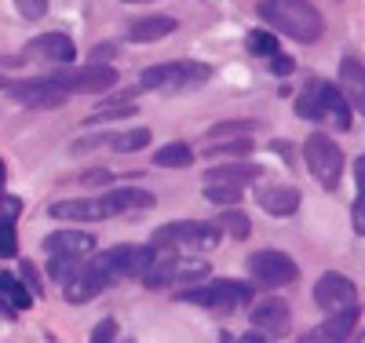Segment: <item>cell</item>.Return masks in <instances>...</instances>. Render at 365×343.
<instances>
[{
	"mask_svg": "<svg viewBox=\"0 0 365 343\" xmlns=\"http://www.w3.org/2000/svg\"><path fill=\"white\" fill-rule=\"evenodd\" d=\"M120 81V73L106 62H91L81 70H55L48 77H26V81H8V96L11 103L26 106V110H55L70 103L73 96H99L110 91Z\"/></svg>",
	"mask_w": 365,
	"mask_h": 343,
	"instance_id": "6da1fadb",
	"label": "cell"
},
{
	"mask_svg": "<svg viewBox=\"0 0 365 343\" xmlns=\"http://www.w3.org/2000/svg\"><path fill=\"white\" fill-rule=\"evenodd\" d=\"M154 194L139 190V186H117L106 190L103 198H73V201H55L48 215L63 223H99V220H113V215H125L135 208H154Z\"/></svg>",
	"mask_w": 365,
	"mask_h": 343,
	"instance_id": "7a4b0ae2",
	"label": "cell"
},
{
	"mask_svg": "<svg viewBox=\"0 0 365 343\" xmlns=\"http://www.w3.org/2000/svg\"><path fill=\"white\" fill-rule=\"evenodd\" d=\"M256 11L274 34H285L296 44H318L325 34V19L311 0H259Z\"/></svg>",
	"mask_w": 365,
	"mask_h": 343,
	"instance_id": "3957f363",
	"label": "cell"
},
{
	"mask_svg": "<svg viewBox=\"0 0 365 343\" xmlns=\"http://www.w3.org/2000/svg\"><path fill=\"white\" fill-rule=\"evenodd\" d=\"M208 263L205 260H194V256H179L175 248H158L154 263H150L139 282L146 289H168V285H190V282H205L208 277Z\"/></svg>",
	"mask_w": 365,
	"mask_h": 343,
	"instance_id": "277c9868",
	"label": "cell"
},
{
	"mask_svg": "<svg viewBox=\"0 0 365 343\" xmlns=\"http://www.w3.org/2000/svg\"><path fill=\"white\" fill-rule=\"evenodd\" d=\"M179 300L182 303H194V307H205L212 314H230V310L245 307L249 300H256V289L249 282H237V277H212V282L197 285V289H179Z\"/></svg>",
	"mask_w": 365,
	"mask_h": 343,
	"instance_id": "5b68a950",
	"label": "cell"
},
{
	"mask_svg": "<svg viewBox=\"0 0 365 343\" xmlns=\"http://www.w3.org/2000/svg\"><path fill=\"white\" fill-rule=\"evenodd\" d=\"M220 237H223V230L212 220H172L150 234V245L175 248V252H205V248H216Z\"/></svg>",
	"mask_w": 365,
	"mask_h": 343,
	"instance_id": "8992f818",
	"label": "cell"
},
{
	"mask_svg": "<svg viewBox=\"0 0 365 343\" xmlns=\"http://www.w3.org/2000/svg\"><path fill=\"white\" fill-rule=\"evenodd\" d=\"M212 81V66L197 58H175V62H158V66L143 70L139 84L150 91H165V96H175V91H190Z\"/></svg>",
	"mask_w": 365,
	"mask_h": 343,
	"instance_id": "52a82bcc",
	"label": "cell"
},
{
	"mask_svg": "<svg viewBox=\"0 0 365 343\" xmlns=\"http://www.w3.org/2000/svg\"><path fill=\"white\" fill-rule=\"evenodd\" d=\"M303 161H307L311 175L322 183V190H336L344 175V150L336 139H329L325 132H311L303 139Z\"/></svg>",
	"mask_w": 365,
	"mask_h": 343,
	"instance_id": "ba28073f",
	"label": "cell"
},
{
	"mask_svg": "<svg viewBox=\"0 0 365 343\" xmlns=\"http://www.w3.org/2000/svg\"><path fill=\"white\" fill-rule=\"evenodd\" d=\"M154 256H158V248L146 241V245H117V248H106V252H99L96 260L106 270L110 285H117V282H128V277H139L150 263H154Z\"/></svg>",
	"mask_w": 365,
	"mask_h": 343,
	"instance_id": "9c48e42d",
	"label": "cell"
},
{
	"mask_svg": "<svg viewBox=\"0 0 365 343\" xmlns=\"http://www.w3.org/2000/svg\"><path fill=\"white\" fill-rule=\"evenodd\" d=\"M63 300L66 303H73V307H84V303H91L99 292H106L110 289V277H106V270L99 267V260H77L73 263V270L63 277Z\"/></svg>",
	"mask_w": 365,
	"mask_h": 343,
	"instance_id": "30bf717a",
	"label": "cell"
},
{
	"mask_svg": "<svg viewBox=\"0 0 365 343\" xmlns=\"http://www.w3.org/2000/svg\"><path fill=\"white\" fill-rule=\"evenodd\" d=\"M245 267L252 270L256 282H259V285H267V289L292 285L296 277H299L296 260H292V256H285V252H278V248H259V252H252V256H249V263H245Z\"/></svg>",
	"mask_w": 365,
	"mask_h": 343,
	"instance_id": "8fae6325",
	"label": "cell"
},
{
	"mask_svg": "<svg viewBox=\"0 0 365 343\" xmlns=\"http://www.w3.org/2000/svg\"><path fill=\"white\" fill-rule=\"evenodd\" d=\"M358 322H361V307H358V303H347V307H340V310H329V318H325L318 329L303 332L299 339H303V343H318V339L340 343V339H347V336L358 329Z\"/></svg>",
	"mask_w": 365,
	"mask_h": 343,
	"instance_id": "7c38bea8",
	"label": "cell"
},
{
	"mask_svg": "<svg viewBox=\"0 0 365 343\" xmlns=\"http://www.w3.org/2000/svg\"><path fill=\"white\" fill-rule=\"evenodd\" d=\"M249 322H252V329H259L267 339H278V336H289V329H292V310H289V303L285 300H259L256 307H252V314H249Z\"/></svg>",
	"mask_w": 365,
	"mask_h": 343,
	"instance_id": "4fadbf2b",
	"label": "cell"
},
{
	"mask_svg": "<svg viewBox=\"0 0 365 343\" xmlns=\"http://www.w3.org/2000/svg\"><path fill=\"white\" fill-rule=\"evenodd\" d=\"M314 303L322 310H340L347 303H358V285L351 282V277L329 270V274H322L314 282Z\"/></svg>",
	"mask_w": 365,
	"mask_h": 343,
	"instance_id": "5bb4252c",
	"label": "cell"
},
{
	"mask_svg": "<svg viewBox=\"0 0 365 343\" xmlns=\"http://www.w3.org/2000/svg\"><path fill=\"white\" fill-rule=\"evenodd\" d=\"M44 252L48 256H63V260H84L96 252V234L88 230H55L44 237Z\"/></svg>",
	"mask_w": 365,
	"mask_h": 343,
	"instance_id": "9a60e30c",
	"label": "cell"
},
{
	"mask_svg": "<svg viewBox=\"0 0 365 343\" xmlns=\"http://www.w3.org/2000/svg\"><path fill=\"white\" fill-rule=\"evenodd\" d=\"M256 201H259V208L267 215H274V220H289V215L299 212L303 194L296 190V186H289V183H270V186H259Z\"/></svg>",
	"mask_w": 365,
	"mask_h": 343,
	"instance_id": "2e32d148",
	"label": "cell"
},
{
	"mask_svg": "<svg viewBox=\"0 0 365 343\" xmlns=\"http://www.w3.org/2000/svg\"><path fill=\"white\" fill-rule=\"evenodd\" d=\"M26 55H37V58H48L55 62V66H73V58H77V44L73 37L66 34H41L26 44Z\"/></svg>",
	"mask_w": 365,
	"mask_h": 343,
	"instance_id": "e0dca14e",
	"label": "cell"
},
{
	"mask_svg": "<svg viewBox=\"0 0 365 343\" xmlns=\"http://www.w3.org/2000/svg\"><path fill=\"white\" fill-rule=\"evenodd\" d=\"M322 117L332 124V128H340V132L354 128V110H351L347 96L336 84H329V81H322Z\"/></svg>",
	"mask_w": 365,
	"mask_h": 343,
	"instance_id": "ac0fdd59",
	"label": "cell"
},
{
	"mask_svg": "<svg viewBox=\"0 0 365 343\" xmlns=\"http://www.w3.org/2000/svg\"><path fill=\"white\" fill-rule=\"evenodd\" d=\"M168 34H175V19L172 15H143L128 26V41L132 44H154V41H165Z\"/></svg>",
	"mask_w": 365,
	"mask_h": 343,
	"instance_id": "d6986e66",
	"label": "cell"
},
{
	"mask_svg": "<svg viewBox=\"0 0 365 343\" xmlns=\"http://www.w3.org/2000/svg\"><path fill=\"white\" fill-rule=\"evenodd\" d=\"M259 175H263V165H256V161H249V158H237V161H227V165L208 168L201 183H216V179H223V183H241V186H249V183H256Z\"/></svg>",
	"mask_w": 365,
	"mask_h": 343,
	"instance_id": "ffe728a7",
	"label": "cell"
},
{
	"mask_svg": "<svg viewBox=\"0 0 365 343\" xmlns=\"http://www.w3.org/2000/svg\"><path fill=\"white\" fill-rule=\"evenodd\" d=\"M296 113L303 117V121H325L322 117V77H311L307 84L299 88V99H296Z\"/></svg>",
	"mask_w": 365,
	"mask_h": 343,
	"instance_id": "44dd1931",
	"label": "cell"
},
{
	"mask_svg": "<svg viewBox=\"0 0 365 343\" xmlns=\"http://www.w3.org/2000/svg\"><path fill=\"white\" fill-rule=\"evenodd\" d=\"M201 194H205V201L227 208V205H241V198H245V186H241V183H223V179H216V183H205Z\"/></svg>",
	"mask_w": 365,
	"mask_h": 343,
	"instance_id": "7402d4cb",
	"label": "cell"
},
{
	"mask_svg": "<svg viewBox=\"0 0 365 343\" xmlns=\"http://www.w3.org/2000/svg\"><path fill=\"white\" fill-rule=\"evenodd\" d=\"M216 227H220L223 234H230L234 241H245V237L252 234V220H249L245 212H237L234 205H227V212L216 215Z\"/></svg>",
	"mask_w": 365,
	"mask_h": 343,
	"instance_id": "603a6c76",
	"label": "cell"
},
{
	"mask_svg": "<svg viewBox=\"0 0 365 343\" xmlns=\"http://www.w3.org/2000/svg\"><path fill=\"white\" fill-rule=\"evenodd\" d=\"M0 296H4V300H8L15 310H29V307L37 303L34 296H29V289L19 282L15 274H8V270H0Z\"/></svg>",
	"mask_w": 365,
	"mask_h": 343,
	"instance_id": "cb8c5ba5",
	"label": "cell"
},
{
	"mask_svg": "<svg viewBox=\"0 0 365 343\" xmlns=\"http://www.w3.org/2000/svg\"><path fill=\"white\" fill-rule=\"evenodd\" d=\"M154 165L158 168H190L194 165V150L187 143H168L154 153Z\"/></svg>",
	"mask_w": 365,
	"mask_h": 343,
	"instance_id": "d4e9b609",
	"label": "cell"
},
{
	"mask_svg": "<svg viewBox=\"0 0 365 343\" xmlns=\"http://www.w3.org/2000/svg\"><path fill=\"white\" fill-rule=\"evenodd\" d=\"M249 158L252 153V139L249 135H230L227 143L223 139H208V158Z\"/></svg>",
	"mask_w": 365,
	"mask_h": 343,
	"instance_id": "484cf974",
	"label": "cell"
},
{
	"mask_svg": "<svg viewBox=\"0 0 365 343\" xmlns=\"http://www.w3.org/2000/svg\"><path fill=\"white\" fill-rule=\"evenodd\" d=\"M340 77L351 84V91L354 96H347V103H351V110L358 106V113H361V58H354V55H347L344 62H340Z\"/></svg>",
	"mask_w": 365,
	"mask_h": 343,
	"instance_id": "4316f807",
	"label": "cell"
},
{
	"mask_svg": "<svg viewBox=\"0 0 365 343\" xmlns=\"http://www.w3.org/2000/svg\"><path fill=\"white\" fill-rule=\"evenodd\" d=\"M245 48H249V55L267 58V55L278 51V37H274V29H249V34H245Z\"/></svg>",
	"mask_w": 365,
	"mask_h": 343,
	"instance_id": "83f0119b",
	"label": "cell"
},
{
	"mask_svg": "<svg viewBox=\"0 0 365 343\" xmlns=\"http://www.w3.org/2000/svg\"><path fill=\"white\" fill-rule=\"evenodd\" d=\"M150 143V128H132V132H120V135H110V146L117 153H135Z\"/></svg>",
	"mask_w": 365,
	"mask_h": 343,
	"instance_id": "f1b7e54d",
	"label": "cell"
},
{
	"mask_svg": "<svg viewBox=\"0 0 365 343\" xmlns=\"http://www.w3.org/2000/svg\"><path fill=\"white\" fill-rule=\"evenodd\" d=\"M19 256V230H15V220L0 215V260H15Z\"/></svg>",
	"mask_w": 365,
	"mask_h": 343,
	"instance_id": "f546056e",
	"label": "cell"
},
{
	"mask_svg": "<svg viewBox=\"0 0 365 343\" xmlns=\"http://www.w3.org/2000/svg\"><path fill=\"white\" fill-rule=\"evenodd\" d=\"M135 103H117V106H99L96 113H91L84 124H99V121H125V117H135Z\"/></svg>",
	"mask_w": 365,
	"mask_h": 343,
	"instance_id": "4dcf8cb0",
	"label": "cell"
},
{
	"mask_svg": "<svg viewBox=\"0 0 365 343\" xmlns=\"http://www.w3.org/2000/svg\"><path fill=\"white\" fill-rule=\"evenodd\" d=\"M256 124L252 121H223V124H212L208 139H223V135H252Z\"/></svg>",
	"mask_w": 365,
	"mask_h": 343,
	"instance_id": "1f68e13d",
	"label": "cell"
},
{
	"mask_svg": "<svg viewBox=\"0 0 365 343\" xmlns=\"http://www.w3.org/2000/svg\"><path fill=\"white\" fill-rule=\"evenodd\" d=\"M19 282L29 289V296H34V300L44 296V282H41V274H37L34 263H22V267H19Z\"/></svg>",
	"mask_w": 365,
	"mask_h": 343,
	"instance_id": "d6a6232c",
	"label": "cell"
},
{
	"mask_svg": "<svg viewBox=\"0 0 365 343\" xmlns=\"http://www.w3.org/2000/svg\"><path fill=\"white\" fill-rule=\"evenodd\" d=\"M267 70L274 73V77H289L292 70H296V62H292V55H282V51H274V55H267Z\"/></svg>",
	"mask_w": 365,
	"mask_h": 343,
	"instance_id": "836d02e7",
	"label": "cell"
},
{
	"mask_svg": "<svg viewBox=\"0 0 365 343\" xmlns=\"http://www.w3.org/2000/svg\"><path fill=\"white\" fill-rule=\"evenodd\" d=\"M15 8L26 22H37V19L48 15V0H15Z\"/></svg>",
	"mask_w": 365,
	"mask_h": 343,
	"instance_id": "e575fe53",
	"label": "cell"
},
{
	"mask_svg": "<svg viewBox=\"0 0 365 343\" xmlns=\"http://www.w3.org/2000/svg\"><path fill=\"white\" fill-rule=\"evenodd\" d=\"M99 146H110V132H96V135H84L73 143V153H84V150H99Z\"/></svg>",
	"mask_w": 365,
	"mask_h": 343,
	"instance_id": "d590c367",
	"label": "cell"
},
{
	"mask_svg": "<svg viewBox=\"0 0 365 343\" xmlns=\"http://www.w3.org/2000/svg\"><path fill=\"white\" fill-rule=\"evenodd\" d=\"M351 223H354V234L361 237L365 234V190H358V198L351 205Z\"/></svg>",
	"mask_w": 365,
	"mask_h": 343,
	"instance_id": "8d00e7d4",
	"label": "cell"
},
{
	"mask_svg": "<svg viewBox=\"0 0 365 343\" xmlns=\"http://www.w3.org/2000/svg\"><path fill=\"white\" fill-rule=\"evenodd\" d=\"M117 336V322L113 318H103L96 329H91V343H106V339H113Z\"/></svg>",
	"mask_w": 365,
	"mask_h": 343,
	"instance_id": "74e56055",
	"label": "cell"
},
{
	"mask_svg": "<svg viewBox=\"0 0 365 343\" xmlns=\"http://www.w3.org/2000/svg\"><path fill=\"white\" fill-rule=\"evenodd\" d=\"M81 179H84V183H110V179H113V175H110V172H106V168H96V172H84V175H81Z\"/></svg>",
	"mask_w": 365,
	"mask_h": 343,
	"instance_id": "f35d334b",
	"label": "cell"
},
{
	"mask_svg": "<svg viewBox=\"0 0 365 343\" xmlns=\"http://www.w3.org/2000/svg\"><path fill=\"white\" fill-rule=\"evenodd\" d=\"M0 314H4V318H19V310H15V307L4 300V296H0Z\"/></svg>",
	"mask_w": 365,
	"mask_h": 343,
	"instance_id": "ab89813d",
	"label": "cell"
},
{
	"mask_svg": "<svg viewBox=\"0 0 365 343\" xmlns=\"http://www.w3.org/2000/svg\"><path fill=\"white\" fill-rule=\"evenodd\" d=\"M0 198H4V161H0Z\"/></svg>",
	"mask_w": 365,
	"mask_h": 343,
	"instance_id": "60d3db41",
	"label": "cell"
},
{
	"mask_svg": "<svg viewBox=\"0 0 365 343\" xmlns=\"http://www.w3.org/2000/svg\"><path fill=\"white\" fill-rule=\"evenodd\" d=\"M4 88H8V77H4V73H0V91H4Z\"/></svg>",
	"mask_w": 365,
	"mask_h": 343,
	"instance_id": "b9f144b4",
	"label": "cell"
},
{
	"mask_svg": "<svg viewBox=\"0 0 365 343\" xmlns=\"http://www.w3.org/2000/svg\"><path fill=\"white\" fill-rule=\"evenodd\" d=\"M125 4H146V0H125Z\"/></svg>",
	"mask_w": 365,
	"mask_h": 343,
	"instance_id": "7bdbcfd3",
	"label": "cell"
}]
</instances>
